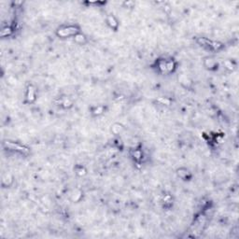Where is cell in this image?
Returning <instances> with one entry per match:
<instances>
[{
  "label": "cell",
  "mask_w": 239,
  "mask_h": 239,
  "mask_svg": "<svg viewBox=\"0 0 239 239\" xmlns=\"http://www.w3.org/2000/svg\"><path fill=\"white\" fill-rule=\"evenodd\" d=\"M35 99H36L35 89L33 88V86L30 85V86H28L27 92H26V100H27V102L31 103V102H33Z\"/></svg>",
  "instance_id": "cell-2"
},
{
  "label": "cell",
  "mask_w": 239,
  "mask_h": 239,
  "mask_svg": "<svg viewBox=\"0 0 239 239\" xmlns=\"http://www.w3.org/2000/svg\"><path fill=\"white\" fill-rule=\"evenodd\" d=\"M132 156L134 157V159L136 162H140L143 158V153L140 150H134L132 151Z\"/></svg>",
  "instance_id": "cell-6"
},
{
  "label": "cell",
  "mask_w": 239,
  "mask_h": 239,
  "mask_svg": "<svg viewBox=\"0 0 239 239\" xmlns=\"http://www.w3.org/2000/svg\"><path fill=\"white\" fill-rule=\"evenodd\" d=\"M92 114H94V115H101L103 112H104V107H102V106H98V107H93V109H92Z\"/></svg>",
  "instance_id": "cell-8"
},
{
  "label": "cell",
  "mask_w": 239,
  "mask_h": 239,
  "mask_svg": "<svg viewBox=\"0 0 239 239\" xmlns=\"http://www.w3.org/2000/svg\"><path fill=\"white\" fill-rule=\"evenodd\" d=\"M74 39H75V41H76L77 43H78V44H82V43H84V42L86 41L85 36L82 35V34H81V33H78V34L74 37Z\"/></svg>",
  "instance_id": "cell-7"
},
{
  "label": "cell",
  "mask_w": 239,
  "mask_h": 239,
  "mask_svg": "<svg viewBox=\"0 0 239 239\" xmlns=\"http://www.w3.org/2000/svg\"><path fill=\"white\" fill-rule=\"evenodd\" d=\"M107 23L112 29L117 30L119 24H118V21L116 20V18L114 17L113 15H108L107 16Z\"/></svg>",
  "instance_id": "cell-4"
},
{
  "label": "cell",
  "mask_w": 239,
  "mask_h": 239,
  "mask_svg": "<svg viewBox=\"0 0 239 239\" xmlns=\"http://www.w3.org/2000/svg\"><path fill=\"white\" fill-rule=\"evenodd\" d=\"M7 146L11 148V149H14L18 151H21V152H27L28 151V149H26L25 147L20 145V144H17V143H12V142H7Z\"/></svg>",
  "instance_id": "cell-3"
},
{
  "label": "cell",
  "mask_w": 239,
  "mask_h": 239,
  "mask_svg": "<svg viewBox=\"0 0 239 239\" xmlns=\"http://www.w3.org/2000/svg\"><path fill=\"white\" fill-rule=\"evenodd\" d=\"M178 175L179 177L183 179H190V173L187 170V169H184V168H180L178 170Z\"/></svg>",
  "instance_id": "cell-5"
},
{
  "label": "cell",
  "mask_w": 239,
  "mask_h": 239,
  "mask_svg": "<svg viewBox=\"0 0 239 239\" xmlns=\"http://www.w3.org/2000/svg\"><path fill=\"white\" fill-rule=\"evenodd\" d=\"M79 33V28L76 25H63L57 29L56 34L60 38H69L75 37Z\"/></svg>",
  "instance_id": "cell-1"
}]
</instances>
